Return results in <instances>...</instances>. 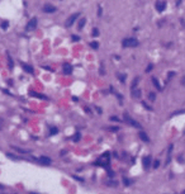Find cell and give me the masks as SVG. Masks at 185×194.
Listing matches in <instances>:
<instances>
[{
  "mask_svg": "<svg viewBox=\"0 0 185 194\" xmlns=\"http://www.w3.org/2000/svg\"><path fill=\"white\" fill-rule=\"evenodd\" d=\"M140 45V42L137 41L136 38H133V37H131V38H124L122 41V46L124 47V48H129V47H137Z\"/></svg>",
  "mask_w": 185,
  "mask_h": 194,
  "instance_id": "1",
  "label": "cell"
},
{
  "mask_svg": "<svg viewBox=\"0 0 185 194\" xmlns=\"http://www.w3.org/2000/svg\"><path fill=\"white\" fill-rule=\"evenodd\" d=\"M124 122H126L127 124H129V126H132L134 128H142V126L138 123L137 121H134L133 118H131L129 115H128L127 113H124Z\"/></svg>",
  "mask_w": 185,
  "mask_h": 194,
  "instance_id": "2",
  "label": "cell"
},
{
  "mask_svg": "<svg viewBox=\"0 0 185 194\" xmlns=\"http://www.w3.org/2000/svg\"><path fill=\"white\" fill-rule=\"evenodd\" d=\"M77 17H80V13H75V14H71L70 17L66 19V22H65V27H71L72 24L75 23V20L77 19Z\"/></svg>",
  "mask_w": 185,
  "mask_h": 194,
  "instance_id": "3",
  "label": "cell"
},
{
  "mask_svg": "<svg viewBox=\"0 0 185 194\" xmlns=\"http://www.w3.org/2000/svg\"><path fill=\"white\" fill-rule=\"evenodd\" d=\"M108 157H109V152H105V154L99 159V161L96 162V164H98V165H103V166H108V165H109V159Z\"/></svg>",
  "mask_w": 185,
  "mask_h": 194,
  "instance_id": "4",
  "label": "cell"
},
{
  "mask_svg": "<svg viewBox=\"0 0 185 194\" xmlns=\"http://www.w3.org/2000/svg\"><path fill=\"white\" fill-rule=\"evenodd\" d=\"M36 27H37V19H36V18H32V19L28 22L26 29H27V30H33Z\"/></svg>",
  "mask_w": 185,
  "mask_h": 194,
  "instance_id": "5",
  "label": "cell"
},
{
  "mask_svg": "<svg viewBox=\"0 0 185 194\" xmlns=\"http://www.w3.org/2000/svg\"><path fill=\"white\" fill-rule=\"evenodd\" d=\"M38 162L41 165H51V162H52V160L49 157H47V156H41V157L38 159Z\"/></svg>",
  "mask_w": 185,
  "mask_h": 194,
  "instance_id": "6",
  "label": "cell"
},
{
  "mask_svg": "<svg viewBox=\"0 0 185 194\" xmlns=\"http://www.w3.org/2000/svg\"><path fill=\"white\" fill-rule=\"evenodd\" d=\"M131 94H132L133 98L138 99V98H141V94H142V91H141L140 87H133V89L131 90Z\"/></svg>",
  "mask_w": 185,
  "mask_h": 194,
  "instance_id": "7",
  "label": "cell"
},
{
  "mask_svg": "<svg viewBox=\"0 0 185 194\" xmlns=\"http://www.w3.org/2000/svg\"><path fill=\"white\" fill-rule=\"evenodd\" d=\"M165 8H166V1H156V9H157V11H164L165 10Z\"/></svg>",
  "mask_w": 185,
  "mask_h": 194,
  "instance_id": "8",
  "label": "cell"
},
{
  "mask_svg": "<svg viewBox=\"0 0 185 194\" xmlns=\"http://www.w3.org/2000/svg\"><path fill=\"white\" fill-rule=\"evenodd\" d=\"M20 66H22V68H23L26 72H28V74H33V72H34L33 67L29 66V65H27V64H24V62H20Z\"/></svg>",
  "mask_w": 185,
  "mask_h": 194,
  "instance_id": "9",
  "label": "cell"
},
{
  "mask_svg": "<svg viewBox=\"0 0 185 194\" xmlns=\"http://www.w3.org/2000/svg\"><path fill=\"white\" fill-rule=\"evenodd\" d=\"M142 164H143V167H145V169H150V166H151V157H150V156L143 157L142 159Z\"/></svg>",
  "mask_w": 185,
  "mask_h": 194,
  "instance_id": "10",
  "label": "cell"
},
{
  "mask_svg": "<svg viewBox=\"0 0 185 194\" xmlns=\"http://www.w3.org/2000/svg\"><path fill=\"white\" fill-rule=\"evenodd\" d=\"M42 10L45 11V13H55L56 7H53V5H45V7L42 8Z\"/></svg>",
  "mask_w": 185,
  "mask_h": 194,
  "instance_id": "11",
  "label": "cell"
},
{
  "mask_svg": "<svg viewBox=\"0 0 185 194\" xmlns=\"http://www.w3.org/2000/svg\"><path fill=\"white\" fill-rule=\"evenodd\" d=\"M138 136H140V138L142 140L143 142H150V137L147 136V133H146V132H143V131H140Z\"/></svg>",
  "mask_w": 185,
  "mask_h": 194,
  "instance_id": "12",
  "label": "cell"
},
{
  "mask_svg": "<svg viewBox=\"0 0 185 194\" xmlns=\"http://www.w3.org/2000/svg\"><path fill=\"white\" fill-rule=\"evenodd\" d=\"M64 74H66V75H70L71 72H72V66L71 65H68V64H65L64 65Z\"/></svg>",
  "mask_w": 185,
  "mask_h": 194,
  "instance_id": "13",
  "label": "cell"
},
{
  "mask_svg": "<svg viewBox=\"0 0 185 194\" xmlns=\"http://www.w3.org/2000/svg\"><path fill=\"white\" fill-rule=\"evenodd\" d=\"M172 148H174V146L170 145L169 146V151H167V159H166V165L169 164V162L171 161V152H172Z\"/></svg>",
  "mask_w": 185,
  "mask_h": 194,
  "instance_id": "14",
  "label": "cell"
},
{
  "mask_svg": "<svg viewBox=\"0 0 185 194\" xmlns=\"http://www.w3.org/2000/svg\"><path fill=\"white\" fill-rule=\"evenodd\" d=\"M85 23H86V18H81L79 24H77V29H83L84 26H85Z\"/></svg>",
  "mask_w": 185,
  "mask_h": 194,
  "instance_id": "15",
  "label": "cell"
},
{
  "mask_svg": "<svg viewBox=\"0 0 185 194\" xmlns=\"http://www.w3.org/2000/svg\"><path fill=\"white\" fill-rule=\"evenodd\" d=\"M152 83H153V85H155V87L157 90H162V87H161V85H160V83L157 81V79L156 77H152Z\"/></svg>",
  "mask_w": 185,
  "mask_h": 194,
  "instance_id": "16",
  "label": "cell"
},
{
  "mask_svg": "<svg viewBox=\"0 0 185 194\" xmlns=\"http://www.w3.org/2000/svg\"><path fill=\"white\" fill-rule=\"evenodd\" d=\"M29 94L32 96H37V98H39V99H47L46 95H42V94H38V93H36V91H30Z\"/></svg>",
  "mask_w": 185,
  "mask_h": 194,
  "instance_id": "17",
  "label": "cell"
},
{
  "mask_svg": "<svg viewBox=\"0 0 185 194\" xmlns=\"http://www.w3.org/2000/svg\"><path fill=\"white\" fill-rule=\"evenodd\" d=\"M7 55H8V66H9V68H10V70H11V68L14 67V64H13V58L10 57V55H9V53H7Z\"/></svg>",
  "mask_w": 185,
  "mask_h": 194,
  "instance_id": "18",
  "label": "cell"
},
{
  "mask_svg": "<svg viewBox=\"0 0 185 194\" xmlns=\"http://www.w3.org/2000/svg\"><path fill=\"white\" fill-rule=\"evenodd\" d=\"M13 148L18 152H22V154H28V152H29V150H24V148H20V147H13Z\"/></svg>",
  "mask_w": 185,
  "mask_h": 194,
  "instance_id": "19",
  "label": "cell"
},
{
  "mask_svg": "<svg viewBox=\"0 0 185 194\" xmlns=\"http://www.w3.org/2000/svg\"><path fill=\"white\" fill-rule=\"evenodd\" d=\"M90 46H91V48H94V49H98L99 48V43L96 42V41H93V42L90 43Z\"/></svg>",
  "mask_w": 185,
  "mask_h": 194,
  "instance_id": "20",
  "label": "cell"
},
{
  "mask_svg": "<svg viewBox=\"0 0 185 194\" xmlns=\"http://www.w3.org/2000/svg\"><path fill=\"white\" fill-rule=\"evenodd\" d=\"M138 81H140V77H138V76L134 77V80H133V83H132V89H133V87H137V84H138Z\"/></svg>",
  "mask_w": 185,
  "mask_h": 194,
  "instance_id": "21",
  "label": "cell"
},
{
  "mask_svg": "<svg viewBox=\"0 0 185 194\" xmlns=\"http://www.w3.org/2000/svg\"><path fill=\"white\" fill-rule=\"evenodd\" d=\"M148 99L153 102V100L156 99V94H155V93H150V94H148Z\"/></svg>",
  "mask_w": 185,
  "mask_h": 194,
  "instance_id": "22",
  "label": "cell"
},
{
  "mask_svg": "<svg viewBox=\"0 0 185 194\" xmlns=\"http://www.w3.org/2000/svg\"><path fill=\"white\" fill-rule=\"evenodd\" d=\"M57 132H58V129H57L56 127H52L51 129H49V134H56Z\"/></svg>",
  "mask_w": 185,
  "mask_h": 194,
  "instance_id": "23",
  "label": "cell"
},
{
  "mask_svg": "<svg viewBox=\"0 0 185 194\" xmlns=\"http://www.w3.org/2000/svg\"><path fill=\"white\" fill-rule=\"evenodd\" d=\"M99 36V29L98 28H94L93 29V37H98Z\"/></svg>",
  "mask_w": 185,
  "mask_h": 194,
  "instance_id": "24",
  "label": "cell"
},
{
  "mask_svg": "<svg viewBox=\"0 0 185 194\" xmlns=\"http://www.w3.org/2000/svg\"><path fill=\"white\" fill-rule=\"evenodd\" d=\"M123 183H124V185H131V183H132V181H131L129 179H127V178H123Z\"/></svg>",
  "mask_w": 185,
  "mask_h": 194,
  "instance_id": "25",
  "label": "cell"
},
{
  "mask_svg": "<svg viewBox=\"0 0 185 194\" xmlns=\"http://www.w3.org/2000/svg\"><path fill=\"white\" fill-rule=\"evenodd\" d=\"M7 156H8V157H10V159H13V160H19V157L13 155V154H7Z\"/></svg>",
  "mask_w": 185,
  "mask_h": 194,
  "instance_id": "26",
  "label": "cell"
},
{
  "mask_svg": "<svg viewBox=\"0 0 185 194\" xmlns=\"http://www.w3.org/2000/svg\"><path fill=\"white\" fill-rule=\"evenodd\" d=\"M159 166H160V161L155 160V161H153V169H159Z\"/></svg>",
  "mask_w": 185,
  "mask_h": 194,
  "instance_id": "27",
  "label": "cell"
},
{
  "mask_svg": "<svg viewBox=\"0 0 185 194\" xmlns=\"http://www.w3.org/2000/svg\"><path fill=\"white\" fill-rule=\"evenodd\" d=\"M8 26H9V23H8L7 20H5V22H3V23H1V28H3V29H7Z\"/></svg>",
  "mask_w": 185,
  "mask_h": 194,
  "instance_id": "28",
  "label": "cell"
},
{
  "mask_svg": "<svg viewBox=\"0 0 185 194\" xmlns=\"http://www.w3.org/2000/svg\"><path fill=\"white\" fill-rule=\"evenodd\" d=\"M80 137H81V134H80L79 132H77V133H76V134H75V136L72 137V138H74V141H79V140H80Z\"/></svg>",
  "mask_w": 185,
  "mask_h": 194,
  "instance_id": "29",
  "label": "cell"
},
{
  "mask_svg": "<svg viewBox=\"0 0 185 194\" xmlns=\"http://www.w3.org/2000/svg\"><path fill=\"white\" fill-rule=\"evenodd\" d=\"M152 68H153V65H152V64H150L148 66H147V68H146V72H150V71H151Z\"/></svg>",
  "mask_w": 185,
  "mask_h": 194,
  "instance_id": "30",
  "label": "cell"
},
{
  "mask_svg": "<svg viewBox=\"0 0 185 194\" xmlns=\"http://www.w3.org/2000/svg\"><path fill=\"white\" fill-rule=\"evenodd\" d=\"M119 80L122 81V83H124V81H126V75H119Z\"/></svg>",
  "mask_w": 185,
  "mask_h": 194,
  "instance_id": "31",
  "label": "cell"
},
{
  "mask_svg": "<svg viewBox=\"0 0 185 194\" xmlns=\"http://www.w3.org/2000/svg\"><path fill=\"white\" fill-rule=\"evenodd\" d=\"M102 14H103V9H102V7H99L98 8V17H102Z\"/></svg>",
  "mask_w": 185,
  "mask_h": 194,
  "instance_id": "32",
  "label": "cell"
},
{
  "mask_svg": "<svg viewBox=\"0 0 185 194\" xmlns=\"http://www.w3.org/2000/svg\"><path fill=\"white\" fill-rule=\"evenodd\" d=\"M74 41V42H77V41H80V37L79 36H72V38H71Z\"/></svg>",
  "mask_w": 185,
  "mask_h": 194,
  "instance_id": "33",
  "label": "cell"
},
{
  "mask_svg": "<svg viewBox=\"0 0 185 194\" xmlns=\"http://www.w3.org/2000/svg\"><path fill=\"white\" fill-rule=\"evenodd\" d=\"M110 121H114V122H119L121 119H119L118 117H115V115H113V117H110Z\"/></svg>",
  "mask_w": 185,
  "mask_h": 194,
  "instance_id": "34",
  "label": "cell"
},
{
  "mask_svg": "<svg viewBox=\"0 0 185 194\" xmlns=\"http://www.w3.org/2000/svg\"><path fill=\"white\" fill-rule=\"evenodd\" d=\"M110 131H113V132H118V129H119V127H110L109 128Z\"/></svg>",
  "mask_w": 185,
  "mask_h": 194,
  "instance_id": "35",
  "label": "cell"
},
{
  "mask_svg": "<svg viewBox=\"0 0 185 194\" xmlns=\"http://www.w3.org/2000/svg\"><path fill=\"white\" fill-rule=\"evenodd\" d=\"M142 104H143V105H145V107H146V109H147V110H152V108L150 107V105H147L145 102H142Z\"/></svg>",
  "mask_w": 185,
  "mask_h": 194,
  "instance_id": "36",
  "label": "cell"
},
{
  "mask_svg": "<svg viewBox=\"0 0 185 194\" xmlns=\"http://www.w3.org/2000/svg\"><path fill=\"white\" fill-rule=\"evenodd\" d=\"M106 184H108V185H113V186H115V185H117V183H115V181H108Z\"/></svg>",
  "mask_w": 185,
  "mask_h": 194,
  "instance_id": "37",
  "label": "cell"
},
{
  "mask_svg": "<svg viewBox=\"0 0 185 194\" xmlns=\"http://www.w3.org/2000/svg\"><path fill=\"white\" fill-rule=\"evenodd\" d=\"M100 74H102V75L105 74V71H104V68H103V66H100Z\"/></svg>",
  "mask_w": 185,
  "mask_h": 194,
  "instance_id": "38",
  "label": "cell"
},
{
  "mask_svg": "<svg viewBox=\"0 0 185 194\" xmlns=\"http://www.w3.org/2000/svg\"><path fill=\"white\" fill-rule=\"evenodd\" d=\"M174 75H175V72H171L170 71V72H169V79H171V76H174Z\"/></svg>",
  "mask_w": 185,
  "mask_h": 194,
  "instance_id": "39",
  "label": "cell"
},
{
  "mask_svg": "<svg viewBox=\"0 0 185 194\" xmlns=\"http://www.w3.org/2000/svg\"><path fill=\"white\" fill-rule=\"evenodd\" d=\"M3 124H4V121L0 118V129H1V127H3Z\"/></svg>",
  "mask_w": 185,
  "mask_h": 194,
  "instance_id": "40",
  "label": "cell"
},
{
  "mask_svg": "<svg viewBox=\"0 0 185 194\" xmlns=\"http://www.w3.org/2000/svg\"><path fill=\"white\" fill-rule=\"evenodd\" d=\"M181 84H183V85H185V76L183 77V79H181Z\"/></svg>",
  "mask_w": 185,
  "mask_h": 194,
  "instance_id": "41",
  "label": "cell"
},
{
  "mask_svg": "<svg viewBox=\"0 0 185 194\" xmlns=\"http://www.w3.org/2000/svg\"><path fill=\"white\" fill-rule=\"evenodd\" d=\"M180 3H181V0H177V1H176V5H180Z\"/></svg>",
  "mask_w": 185,
  "mask_h": 194,
  "instance_id": "42",
  "label": "cell"
},
{
  "mask_svg": "<svg viewBox=\"0 0 185 194\" xmlns=\"http://www.w3.org/2000/svg\"><path fill=\"white\" fill-rule=\"evenodd\" d=\"M29 194H38V193H33V192H30Z\"/></svg>",
  "mask_w": 185,
  "mask_h": 194,
  "instance_id": "43",
  "label": "cell"
},
{
  "mask_svg": "<svg viewBox=\"0 0 185 194\" xmlns=\"http://www.w3.org/2000/svg\"><path fill=\"white\" fill-rule=\"evenodd\" d=\"M183 194H185V190H184V192H183Z\"/></svg>",
  "mask_w": 185,
  "mask_h": 194,
  "instance_id": "44",
  "label": "cell"
},
{
  "mask_svg": "<svg viewBox=\"0 0 185 194\" xmlns=\"http://www.w3.org/2000/svg\"><path fill=\"white\" fill-rule=\"evenodd\" d=\"M184 134H185V131H184Z\"/></svg>",
  "mask_w": 185,
  "mask_h": 194,
  "instance_id": "45",
  "label": "cell"
}]
</instances>
